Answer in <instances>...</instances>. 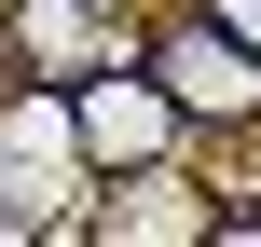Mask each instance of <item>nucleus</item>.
<instances>
[{"mask_svg": "<svg viewBox=\"0 0 261 247\" xmlns=\"http://www.w3.org/2000/svg\"><path fill=\"white\" fill-rule=\"evenodd\" d=\"M138 55H151V83L179 96V124H261V55L206 14V0H193V14H165Z\"/></svg>", "mask_w": 261, "mask_h": 247, "instance_id": "nucleus-2", "label": "nucleus"}, {"mask_svg": "<svg viewBox=\"0 0 261 247\" xmlns=\"http://www.w3.org/2000/svg\"><path fill=\"white\" fill-rule=\"evenodd\" d=\"M69 138H83V165L110 179V165H165L193 124H179V96L151 83V55H96V69H69Z\"/></svg>", "mask_w": 261, "mask_h": 247, "instance_id": "nucleus-1", "label": "nucleus"}, {"mask_svg": "<svg viewBox=\"0 0 261 247\" xmlns=\"http://www.w3.org/2000/svg\"><path fill=\"white\" fill-rule=\"evenodd\" d=\"M83 234L110 247H220V193L165 151V165H110L96 179V206H83Z\"/></svg>", "mask_w": 261, "mask_h": 247, "instance_id": "nucleus-3", "label": "nucleus"}, {"mask_svg": "<svg viewBox=\"0 0 261 247\" xmlns=\"http://www.w3.org/2000/svg\"><path fill=\"white\" fill-rule=\"evenodd\" d=\"M206 14H220V28H234V41L261 55V0H206Z\"/></svg>", "mask_w": 261, "mask_h": 247, "instance_id": "nucleus-4", "label": "nucleus"}]
</instances>
